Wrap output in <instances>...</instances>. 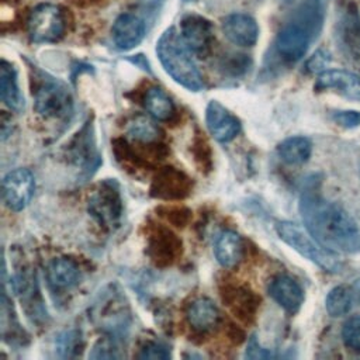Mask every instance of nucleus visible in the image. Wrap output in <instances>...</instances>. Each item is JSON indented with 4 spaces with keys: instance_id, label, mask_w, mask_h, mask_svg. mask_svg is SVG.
<instances>
[{
    "instance_id": "obj_28",
    "label": "nucleus",
    "mask_w": 360,
    "mask_h": 360,
    "mask_svg": "<svg viewBox=\"0 0 360 360\" xmlns=\"http://www.w3.org/2000/svg\"><path fill=\"white\" fill-rule=\"evenodd\" d=\"M121 356L122 354L118 353L115 342L108 340V339L98 340L94 345L93 352L90 353V357H93V359H117V357H121Z\"/></svg>"
},
{
    "instance_id": "obj_30",
    "label": "nucleus",
    "mask_w": 360,
    "mask_h": 360,
    "mask_svg": "<svg viewBox=\"0 0 360 360\" xmlns=\"http://www.w3.org/2000/svg\"><path fill=\"white\" fill-rule=\"evenodd\" d=\"M333 121L343 127V128H354L360 125V112L353 111V110H346V111H336L332 115Z\"/></svg>"
},
{
    "instance_id": "obj_10",
    "label": "nucleus",
    "mask_w": 360,
    "mask_h": 360,
    "mask_svg": "<svg viewBox=\"0 0 360 360\" xmlns=\"http://www.w3.org/2000/svg\"><path fill=\"white\" fill-rule=\"evenodd\" d=\"M336 37L342 52L353 62H360V14L354 4H349L342 11L336 25Z\"/></svg>"
},
{
    "instance_id": "obj_5",
    "label": "nucleus",
    "mask_w": 360,
    "mask_h": 360,
    "mask_svg": "<svg viewBox=\"0 0 360 360\" xmlns=\"http://www.w3.org/2000/svg\"><path fill=\"white\" fill-rule=\"evenodd\" d=\"M30 39L35 44H51L59 41L66 32V17L63 10L52 3L35 6L27 18Z\"/></svg>"
},
{
    "instance_id": "obj_3",
    "label": "nucleus",
    "mask_w": 360,
    "mask_h": 360,
    "mask_svg": "<svg viewBox=\"0 0 360 360\" xmlns=\"http://www.w3.org/2000/svg\"><path fill=\"white\" fill-rule=\"evenodd\" d=\"M276 232L278 238L291 246L295 252H298L305 259L315 263L318 267L328 273H338L342 269L340 257L336 252L322 246L307 228L291 222V221H280L276 225Z\"/></svg>"
},
{
    "instance_id": "obj_27",
    "label": "nucleus",
    "mask_w": 360,
    "mask_h": 360,
    "mask_svg": "<svg viewBox=\"0 0 360 360\" xmlns=\"http://www.w3.org/2000/svg\"><path fill=\"white\" fill-rule=\"evenodd\" d=\"M139 359H155V360H166L170 359V352L167 346L159 342H148L141 352L138 353Z\"/></svg>"
},
{
    "instance_id": "obj_8",
    "label": "nucleus",
    "mask_w": 360,
    "mask_h": 360,
    "mask_svg": "<svg viewBox=\"0 0 360 360\" xmlns=\"http://www.w3.org/2000/svg\"><path fill=\"white\" fill-rule=\"evenodd\" d=\"M35 191V179L28 169H14L3 179V200L13 211L24 210Z\"/></svg>"
},
{
    "instance_id": "obj_26",
    "label": "nucleus",
    "mask_w": 360,
    "mask_h": 360,
    "mask_svg": "<svg viewBox=\"0 0 360 360\" xmlns=\"http://www.w3.org/2000/svg\"><path fill=\"white\" fill-rule=\"evenodd\" d=\"M342 340L350 350L360 352V315L352 316L343 323Z\"/></svg>"
},
{
    "instance_id": "obj_2",
    "label": "nucleus",
    "mask_w": 360,
    "mask_h": 360,
    "mask_svg": "<svg viewBox=\"0 0 360 360\" xmlns=\"http://www.w3.org/2000/svg\"><path fill=\"white\" fill-rule=\"evenodd\" d=\"M156 53L165 72L176 83L190 91H200L204 87L202 76L191 58V51L176 28L170 27L159 37Z\"/></svg>"
},
{
    "instance_id": "obj_1",
    "label": "nucleus",
    "mask_w": 360,
    "mask_h": 360,
    "mask_svg": "<svg viewBox=\"0 0 360 360\" xmlns=\"http://www.w3.org/2000/svg\"><path fill=\"white\" fill-rule=\"evenodd\" d=\"M300 212L308 232L336 253L360 250V229L338 202L326 200L315 186H307L300 197Z\"/></svg>"
},
{
    "instance_id": "obj_24",
    "label": "nucleus",
    "mask_w": 360,
    "mask_h": 360,
    "mask_svg": "<svg viewBox=\"0 0 360 360\" xmlns=\"http://www.w3.org/2000/svg\"><path fill=\"white\" fill-rule=\"evenodd\" d=\"M127 134L131 139L142 143L156 142L160 136L159 128L148 117L143 115H138L128 122Z\"/></svg>"
},
{
    "instance_id": "obj_13",
    "label": "nucleus",
    "mask_w": 360,
    "mask_h": 360,
    "mask_svg": "<svg viewBox=\"0 0 360 360\" xmlns=\"http://www.w3.org/2000/svg\"><path fill=\"white\" fill-rule=\"evenodd\" d=\"M316 90H332L349 100L360 101V76L357 73L332 69L319 73L315 82Z\"/></svg>"
},
{
    "instance_id": "obj_23",
    "label": "nucleus",
    "mask_w": 360,
    "mask_h": 360,
    "mask_svg": "<svg viewBox=\"0 0 360 360\" xmlns=\"http://www.w3.org/2000/svg\"><path fill=\"white\" fill-rule=\"evenodd\" d=\"M354 302H356V297H354L353 287L340 284L333 287L328 292L325 300V308L330 316L339 318L346 315L352 309Z\"/></svg>"
},
{
    "instance_id": "obj_11",
    "label": "nucleus",
    "mask_w": 360,
    "mask_h": 360,
    "mask_svg": "<svg viewBox=\"0 0 360 360\" xmlns=\"http://www.w3.org/2000/svg\"><path fill=\"white\" fill-rule=\"evenodd\" d=\"M205 122L211 135L221 143L231 142L240 132L239 120L219 101L211 100L205 110Z\"/></svg>"
},
{
    "instance_id": "obj_4",
    "label": "nucleus",
    "mask_w": 360,
    "mask_h": 360,
    "mask_svg": "<svg viewBox=\"0 0 360 360\" xmlns=\"http://www.w3.org/2000/svg\"><path fill=\"white\" fill-rule=\"evenodd\" d=\"M34 108L44 118H66L73 110L72 93L59 79L44 75L34 91Z\"/></svg>"
},
{
    "instance_id": "obj_22",
    "label": "nucleus",
    "mask_w": 360,
    "mask_h": 360,
    "mask_svg": "<svg viewBox=\"0 0 360 360\" xmlns=\"http://www.w3.org/2000/svg\"><path fill=\"white\" fill-rule=\"evenodd\" d=\"M280 159L287 165H302L312 153V143L305 136H290L277 146Z\"/></svg>"
},
{
    "instance_id": "obj_21",
    "label": "nucleus",
    "mask_w": 360,
    "mask_h": 360,
    "mask_svg": "<svg viewBox=\"0 0 360 360\" xmlns=\"http://www.w3.org/2000/svg\"><path fill=\"white\" fill-rule=\"evenodd\" d=\"M143 105L146 111L158 121H170L176 115L174 103L169 94L158 86H152L146 90Z\"/></svg>"
},
{
    "instance_id": "obj_32",
    "label": "nucleus",
    "mask_w": 360,
    "mask_h": 360,
    "mask_svg": "<svg viewBox=\"0 0 360 360\" xmlns=\"http://www.w3.org/2000/svg\"><path fill=\"white\" fill-rule=\"evenodd\" d=\"M359 174H360V166H359Z\"/></svg>"
},
{
    "instance_id": "obj_12",
    "label": "nucleus",
    "mask_w": 360,
    "mask_h": 360,
    "mask_svg": "<svg viewBox=\"0 0 360 360\" xmlns=\"http://www.w3.org/2000/svg\"><path fill=\"white\" fill-rule=\"evenodd\" d=\"M225 38L238 46H253L259 38L256 20L246 13L228 14L221 24Z\"/></svg>"
},
{
    "instance_id": "obj_7",
    "label": "nucleus",
    "mask_w": 360,
    "mask_h": 360,
    "mask_svg": "<svg viewBox=\"0 0 360 360\" xmlns=\"http://www.w3.org/2000/svg\"><path fill=\"white\" fill-rule=\"evenodd\" d=\"M312 38V32L302 22L292 20L278 31L276 49L284 60L294 63L307 53Z\"/></svg>"
},
{
    "instance_id": "obj_17",
    "label": "nucleus",
    "mask_w": 360,
    "mask_h": 360,
    "mask_svg": "<svg viewBox=\"0 0 360 360\" xmlns=\"http://www.w3.org/2000/svg\"><path fill=\"white\" fill-rule=\"evenodd\" d=\"M46 280L53 291H69L79 284V266L69 257H55L46 267Z\"/></svg>"
},
{
    "instance_id": "obj_16",
    "label": "nucleus",
    "mask_w": 360,
    "mask_h": 360,
    "mask_svg": "<svg viewBox=\"0 0 360 360\" xmlns=\"http://www.w3.org/2000/svg\"><path fill=\"white\" fill-rule=\"evenodd\" d=\"M150 191L158 198H183L190 191V179L173 167H165L155 177Z\"/></svg>"
},
{
    "instance_id": "obj_9",
    "label": "nucleus",
    "mask_w": 360,
    "mask_h": 360,
    "mask_svg": "<svg viewBox=\"0 0 360 360\" xmlns=\"http://www.w3.org/2000/svg\"><path fill=\"white\" fill-rule=\"evenodd\" d=\"M179 32L193 53L205 56L210 52L214 41V27L205 17L198 14L184 15Z\"/></svg>"
},
{
    "instance_id": "obj_20",
    "label": "nucleus",
    "mask_w": 360,
    "mask_h": 360,
    "mask_svg": "<svg viewBox=\"0 0 360 360\" xmlns=\"http://www.w3.org/2000/svg\"><path fill=\"white\" fill-rule=\"evenodd\" d=\"M214 252L218 263L222 267H233L239 263L243 253L240 236L233 231H224L217 236Z\"/></svg>"
},
{
    "instance_id": "obj_19",
    "label": "nucleus",
    "mask_w": 360,
    "mask_h": 360,
    "mask_svg": "<svg viewBox=\"0 0 360 360\" xmlns=\"http://www.w3.org/2000/svg\"><path fill=\"white\" fill-rule=\"evenodd\" d=\"M0 96L3 103L10 110L17 112L24 110L25 101L18 86L17 70L11 63L6 60H1V68H0Z\"/></svg>"
},
{
    "instance_id": "obj_29",
    "label": "nucleus",
    "mask_w": 360,
    "mask_h": 360,
    "mask_svg": "<svg viewBox=\"0 0 360 360\" xmlns=\"http://www.w3.org/2000/svg\"><path fill=\"white\" fill-rule=\"evenodd\" d=\"M330 60V55L325 51V49H318L308 60H307V72L309 73H321L323 72V68H326V65Z\"/></svg>"
},
{
    "instance_id": "obj_18",
    "label": "nucleus",
    "mask_w": 360,
    "mask_h": 360,
    "mask_svg": "<svg viewBox=\"0 0 360 360\" xmlns=\"http://www.w3.org/2000/svg\"><path fill=\"white\" fill-rule=\"evenodd\" d=\"M186 318L188 325L194 330L205 333L212 330L218 325L221 315L218 307L210 298L201 297L194 300L188 305L186 311Z\"/></svg>"
},
{
    "instance_id": "obj_31",
    "label": "nucleus",
    "mask_w": 360,
    "mask_h": 360,
    "mask_svg": "<svg viewBox=\"0 0 360 360\" xmlns=\"http://www.w3.org/2000/svg\"><path fill=\"white\" fill-rule=\"evenodd\" d=\"M245 357L248 359H271L274 357V353L269 349H264L256 339V336H250L246 350H245Z\"/></svg>"
},
{
    "instance_id": "obj_25",
    "label": "nucleus",
    "mask_w": 360,
    "mask_h": 360,
    "mask_svg": "<svg viewBox=\"0 0 360 360\" xmlns=\"http://www.w3.org/2000/svg\"><path fill=\"white\" fill-rule=\"evenodd\" d=\"M181 245L174 239L173 235L166 233V235H158L156 239H152L149 243L150 248V256L153 257V260H162L165 259L166 262H170L174 257L176 250L180 248Z\"/></svg>"
},
{
    "instance_id": "obj_14",
    "label": "nucleus",
    "mask_w": 360,
    "mask_h": 360,
    "mask_svg": "<svg viewBox=\"0 0 360 360\" xmlns=\"http://www.w3.org/2000/svg\"><path fill=\"white\" fill-rule=\"evenodd\" d=\"M112 41L120 51H129L138 46L146 34L143 20L134 13L120 14L111 30Z\"/></svg>"
},
{
    "instance_id": "obj_15",
    "label": "nucleus",
    "mask_w": 360,
    "mask_h": 360,
    "mask_svg": "<svg viewBox=\"0 0 360 360\" xmlns=\"http://www.w3.org/2000/svg\"><path fill=\"white\" fill-rule=\"evenodd\" d=\"M269 295L288 314L300 311L304 302L301 285L287 274H278L269 284Z\"/></svg>"
},
{
    "instance_id": "obj_6",
    "label": "nucleus",
    "mask_w": 360,
    "mask_h": 360,
    "mask_svg": "<svg viewBox=\"0 0 360 360\" xmlns=\"http://www.w3.org/2000/svg\"><path fill=\"white\" fill-rule=\"evenodd\" d=\"M87 210L104 229H115L122 218L124 204L118 186L114 181H104L89 197Z\"/></svg>"
}]
</instances>
